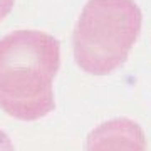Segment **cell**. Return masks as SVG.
Wrapping results in <instances>:
<instances>
[{
  "label": "cell",
  "instance_id": "obj_2",
  "mask_svg": "<svg viewBox=\"0 0 151 151\" xmlns=\"http://www.w3.org/2000/svg\"><path fill=\"white\" fill-rule=\"evenodd\" d=\"M134 0H89L72 30V52L81 70L108 76L126 62L141 32Z\"/></svg>",
  "mask_w": 151,
  "mask_h": 151
},
{
  "label": "cell",
  "instance_id": "obj_5",
  "mask_svg": "<svg viewBox=\"0 0 151 151\" xmlns=\"http://www.w3.org/2000/svg\"><path fill=\"white\" fill-rule=\"evenodd\" d=\"M0 151H15L14 150V143H12V139L9 138V134L4 133L2 129H0Z\"/></svg>",
  "mask_w": 151,
  "mask_h": 151
},
{
  "label": "cell",
  "instance_id": "obj_4",
  "mask_svg": "<svg viewBox=\"0 0 151 151\" xmlns=\"http://www.w3.org/2000/svg\"><path fill=\"white\" fill-rule=\"evenodd\" d=\"M14 4H15V0H0V22L12 12Z\"/></svg>",
  "mask_w": 151,
  "mask_h": 151
},
{
  "label": "cell",
  "instance_id": "obj_1",
  "mask_svg": "<svg viewBox=\"0 0 151 151\" xmlns=\"http://www.w3.org/2000/svg\"><path fill=\"white\" fill-rule=\"evenodd\" d=\"M60 44L40 30H14L0 39V109L20 121H37L55 108L54 77Z\"/></svg>",
  "mask_w": 151,
  "mask_h": 151
},
{
  "label": "cell",
  "instance_id": "obj_3",
  "mask_svg": "<svg viewBox=\"0 0 151 151\" xmlns=\"http://www.w3.org/2000/svg\"><path fill=\"white\" fill-rule=\"evenodd\" d=\"M86 151H146V138L133 119L116 118L89 133Z\"/></svg>",
  "mask_w": 151,
  "mask_h": 151
}]
</instances>
